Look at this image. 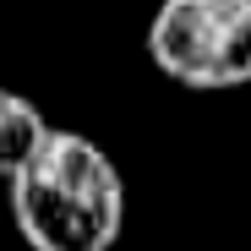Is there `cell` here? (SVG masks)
<instances>
[{"label": "cell", "mask_w": 251, "mask_h": 251, "mask_svg": "<svg viewBox=\"0 0 251 251\" xmlns=\"http://www.w3.org/2000/svg\"><path fill=\"white\" fill-rule=\"evenodd\" d=\"M11 219L33 251H109L126 224L115 158L93 137L50 126L44 148L11 180Z\"/></svg>", "instance_id": "cell-1"}, {"label": "cell", "mask_w": 251, "mask_h": 251, "mask_svg": "<svg viewBox=\"0 0 251 251\" xmlns=\"http://www.w3.org/2000/svg\"><path fill=\"white\" fill-rule=\"evenodd\" d=\"M153 66L191 93L251 82V0H158L148 22Z\"/></svg>", "instance_id": "cell-2"}, {"label": "cell", "mask_w": 251, "mask_h": 251, "mask_svg": "<svg viewBox=\"0 0 251 251\" xmlns=\"http://www.w3.org/2000/svg\"><path fill=\"white\" fill-rule=\"evenodd\" d=\"M44 137H50L44 109L33 99H22V93H11V88H0V180L6 186L33 164V153L44 148Z\"/></svg>", "instance_id": "cell-3"}]
</instances>
